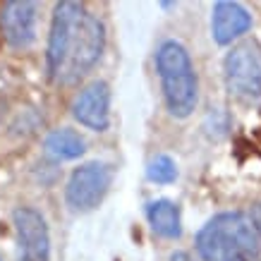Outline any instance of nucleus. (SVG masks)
I'll list each match as a JSON object with an SVG mask.
<instances>
[{
  "instance_id": "nucleus-1",
  "label": "nucleus",
  "mask_w": 261,
  "mask_h": 261,
  "mask_svg": "<svg viewBox=\"0 0 261 261\" xmlns=\"http://www.w3.org/2000/svg\"><path fill=\"white\" fill-rule=\"evenodd\" d=\"M103 46L106 29L94 12L82 3H58L46 48L48 80L60 87L77 84L98 63Z\"/></svg>"
},
{
  "instance_id": "nucleus-2",
  "label": "nucleus",
  "mask_w": 261,
  "mask_h": 261,
  "mask_svg": "<svg viewBox=\"0 0 261 261\" xmlns=\"http://www.w3.org/2000/svg\"><path fill=\"white\" fill-rule=\"evenodd\" d=\"M197 252L204 261H259L261 235L252 216L218 214L199 230Z\"/></svg>"
},
{
  "instance_id": "nucleus-3",
  "label": "nucleus",
  "mask_w": 261,
  "mask_h": 261,
  "mask_svg": "<svg viewBox=\"0 0 261 261\" xmlns=\"http://www.w3.org/2000/svg\"><path fill=\"white\" fill-rule=\"evenodd\" d=\"M156 70L170 115L187 118L197 108L199 82L187 48L177 41H163L156 50Z\"/></svg>"
},
{
  "instance_id": "nucleus-4",
  "label": "nucleus",
  "mask_w": 261,
  "mask_h": 261,
  "mask_svg": "<svg viewBox=\"0 0 261 261\" xmlns=\"http://www.w3.org/2000/svg\"><path fill=\"white\" fill-rule=\"evenodd\" d=\"M225 87L242 103H261V46L242 41L225 56Z\"/></svg>"
},
{
  "instance_id": "nucleus-5",
  "label": "nucleus",
  "mask_w": 261,
  "mask_h": 261,
  "mask_svg": "<svg viewBox=\"0 0 261 261\" xmlns=\"http://www.w3.org/2000/svg\"><path fill=\"white\" fill-rule=\"evenodd\" d=\"M113 182V168L106 163H84L74 168L65 187V199L72 211H91L101 204Z\"/></svg>"
},
{
  "instance_id": "nucleus-6",
  "label": "nucleus",
  "mask_w": 261,
  "mask_h": 261,
  "mask_svg": "<svg viewBox=\"0 0 261 261\" xmlns=\"http://www.w3.org/2000/svg\"><path fill=\"white\" fill-rule=\"evenodd\" d=\"M12 223L17 232V261H50L46 218L32 206H19L12 214Z\"/></svg>"
},
{
  "instance_id": "nucleus-7",
  "label": "nucleus",
  "mask_w": 261,
  "mask_h": 261,
  "mask_svg": "<svg viewBox=\"0 0 261 261\" xmlns=\"http://www.w3.org/2000/svg\"><path fill=\"white\" fill-rule=\"evenodd\" d=\"M72 115L80 125L103 132L111 125V89L106 82H91L72 101Z\"/></svg>"
},
{
  "instance_id": "nucleus-8",
  "label": "nucleus",
  "mask_w": 261,
  "mask_h": 261,
  "mask_svg": "<svg viewBox=\"0 0 261 261\" xmlns=\"http://www.w3.org/2000/svg\"><path fill=\"white\" fill-rule=\"evenodd\" d=\"M0 27L12 48H27L36 39V5L29 0H10L0 10Z\"/></svg>"
},
{
  "instance_id": "nucleus-9",
  "label": "nucleus",
  "mask_w": 261,
  "mask_h": 261,
  "mask_svg": "<svg viewBox=\"0 0 261 261\" xmlns=\"http://www.w3.org/2000/svg\"><path fill=\"white\" fill-rule=\"evenodd\" d=\"M252 29V15L247 12L240 3H216L214 17H211V32H214L216 43H232L242 34Z\"/></svg>"
},
{
  "instance_id": "nucleus-10",
  "label": "nucleus",
  "mask_w": 261,
  "mask_h": 261,
  "mask_svg": "<svg viewBox=\"0 0 261 261\" xmlns=\"http://www.w3.org/2000/svg\"><path fill=\"white\" fill-rule=\"evenodd\" d=\"M146 218H149L151 230L166 240H177L182 235V216L180 206L159 199V201H149L146 204Z\"/></svg>"
},
{
  "instance_id": "nucleus-11",
  "label": "nucleus",
  "mask_w": 261,
  "mask_h": 261,
  "mask_svg": "<svg viewBox=\"0 0 261 261\" xmlns=\"http://www.w3.org/2000/svg\"><path fill=\"white\" fill-rule=\"evenodd\" d=\"M43 149H46V156H50L56 161L80 159L84 153V139L74 129H70V127H60V129H53L46 137Z\"/></svg>"
},
{
  "instance_id": "nucleus-12",
  "label": "nucleus",
  "mask_w": 261,
  "mask_h": 261,
  "mask_svg": "<svg viewBox=\"0 0 261 261\" xmlns=\"http://www.w3.org/2000/svg\"><path fill=\"white\" fill-rule=\"evenodd\" d=\"M146 175H149L151 182H159V185H170V182H175V177H177V166H175V161L170 159V156L161 153V156H156V159L149 163Z\"/></svg>"
},
{
  "instance_id": "nucleus-13",
  "label": "nucleus",
  "mask_w": 261,
  "mask_h": 261,
  "mask_svg": "<svg viewBox=\"0 0 261 261\" xmlns=\"http://www.w3.org/2000/svg\"><path fill=\"white\" fill-rule=\"evenodd\" d=\"M252 221H254V225H256V230H259V235H261V204H254L252 206Z\"/></svg>"
},
{
  "instance_id": "nucleus-14",
  "label": "nucleus",
  "mask_w": 261,
  "mask_h": 261,
  "mask_svg": "<svg viewBox=\"0 0 261 261\" xmlns=\"http://www.w3.org/2000/svg\"><path fill=\"white\" fill-rule=\"evenodd\" d=\"M170 261H194L187 252H173L170 254Z\"/></svg>"
},
{
  "instance_id": "nucleus-15",
  "label": "nucleus",
  "mask_w": 261,
  "mask_h": 261,
  "mask_svg": "<svg viewBox=\"0 0 261 261\" xmlns=\"http://www.w3.org/2000/svg\"><path fill=\"white\" fill-rule=\"evenodd\" d=\"M5 108H8V106H5V101L0 98V120H3V115H5Z\"/></svg>"
},
{
  "instance_id": "nucleus-16",
  "label": "nucleus",
  "mask_w": 261,
  "mask_h": 261,
  "mask_svg": "<svg viewBox=\"0 0 261 261\" xmlns=\"http://www.w3.org/2000/svg\"><path fill=\"white\" fill-rule=\"evenodd\" d=\"M0 261H3V259H0Z\"/></svg>"
}]
</instances>
